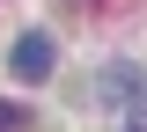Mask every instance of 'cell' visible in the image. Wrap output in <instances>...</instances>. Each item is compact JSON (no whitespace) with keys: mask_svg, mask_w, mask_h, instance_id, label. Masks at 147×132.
Masks as SVG:
<instances>
[{"mask_svg":"<svg viewBox=\"0 0 147 132\" xmlns=\"http://www.w3.org/2000/svg\"><path fill=\"white\" fill-rule=\"evenodd\" d=\"M7 66H15V81H52V66H59V37H52V29H22L15 52H7Z\"/></svg>","mask_w":147,"mask_h":132,"instance_id":"obj_1","label":"cell"},{"mask_svg":"<svg viewBox=\"0 0 147 132\" xmlns=\"http://www.w3.org/2000/svg\"><path fill=\"white\" fill-rule=\"evenodd\" d=\"M132 88H147V81H140V66H125V59L96 74V103H103V110H118V103H125Z\"/></svg>","mask_w":147,"mask_h":132,"instance_id":"obj_2","label":"cell"},{"mask_svg":"<svg viewBox=\"0 0 147 132\" xmlns=\"http://www.w3.org/2000/svg\"><path fill=\"white\" fill-rule=\"evenodd\" d=\"M118 110H125V117H118V132H147V88H132Z\"/></svg>","mask_w":147,"mask_h":132,"instance_id":"obj_3","label":"cell"},{"mask_svg":"<svg viewBox=\"0 0 147 132\" xmlns=\"http://www.w3.org/2000/svg\"><path fill=\"white\" fill-rule=\"evenodd\" d=\"M30 125V110H22V103H0V132H22Z\"/></svg>","mask_w":147,"mask_h":132,"instance_id":"obj_4","label":"cell"}]
</instances>
